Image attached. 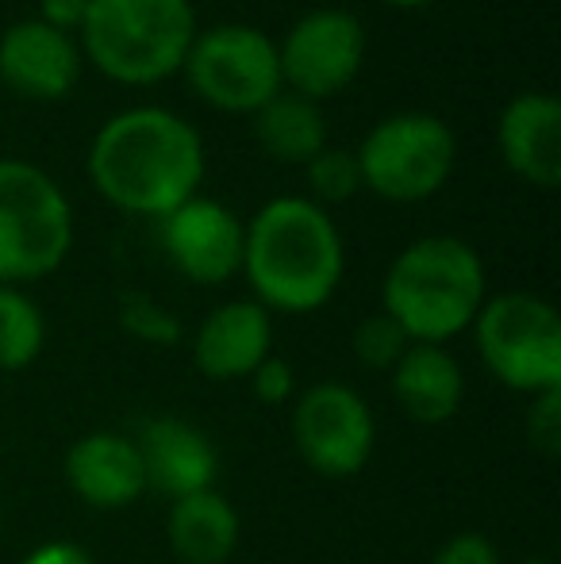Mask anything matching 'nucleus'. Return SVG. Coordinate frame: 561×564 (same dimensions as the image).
<instances>
[{"label": "nucleus", "instance_id": "nucleus-1", "mask_svg": "<svg viewBox=\"0 0 561 564\" xmlns=\"http://www.w3.org/2000/svg\"><path fill=\"white\" fill-rule=\"evenodd\" d=\"M85 173L100 200L116 212L158 224L201 196L208 154L193 119L162 105H139L100 123L89 142Z\"/></svg>", "mask_w": 561, "mask_h": 564}, {"label": "nucleus", "instance_id": "nucleus-2", "mask_svg": "<svg viewBox=\"0 0 561 564\" xmlns=\"http://www.w3.org/2000/svg\"><path fill=\"white\" fill-rule=\"evenodd\" d=\"M242 276L270 315H312L335 300L346 276V242L335 216L315 200L284 193L247 219Z\"/></svg>", "mask_w": 561, "mask_h": 564}, {"label": "nucleus", "instance_id": "nucleus-3", "mask_svg": "<svg viewBox=\"0 0 561 564\" xmlns=\"http://www.w3.org/2000/svg\"><path fill=\"white\" fill-rule=\"evenodd\" d=\"M488 296L481 253L457 235H423L389 261L381 281V312L408 341L446 346L473 327Z\"/></svg>", "mask_w": 561, "mask_h": 564}, {"label": "nucleus", "instance_id": "nucleus-4", "mask_svg": "<svg viewBox=\"0 0 561 564\" xmlns=\"http://www.w3.org/2000/svg\"><path fill=\"white\" fill-rule=\"evenodd\" d=\"M196 31L193 0H89L77 46L112 85L154 89L181 74Z\"/></svg>", "mask_w": 561, "mask_h": 564}, {"label": "nucleus", "instance_id": "nucleus-5", "mask_svg": "<svg viewBox=\"0 0 561 564\" xmlns=\"http://www.w3.org/2000/svg\"><path fill=\"white\" fill-rule=\"evenodd\" d=\"M74 250V208L62 185L28 158H0V284L54 276Z\"/></svg>", "mask_w": 561, "mask_h": 564}, {"label": "nucleus", "instance_id": "nucleus-6", "mask_svg": "<svg viewBox=\"0 0 561 564\" xmlns=\"http://www.w3.org/2000/svg\"><path fill=\"white\" fill-rule=\"evenodd\" d=\"M470 330L496 384L519 395L561 392V315L547 296L524 289L485 296Z\"/></svg>", "mask_w": 561, "mask_h": 564}, {"label": "nucleus", "instance_id": "nucleus-7", "mask_svg": "<svg viewBox=\"0 0 561 564\" xmlns=\"http://www.w3.org/2000/svg\"><path fill=\"white\" fill-rule=\"evenodd\" d=\"M362 188L389 204H423L446 188L457 165L454 127L434 112H392L377 119L354 150Z\"/></svg>", "mask_w": 561, "mask_h": 564}, {"label": "nucleus", "instance_id": "nucleus-8", "mask_svg": "<svg viewBox=\"0 0 561 564\" xmlns=\"http://www.w3.org/2000/svg\"><path fill=\"white\" fill-rule=\"evenodd\" d=\"M181 77L201 105L224 116H255L284 89L278 43L255 23H216L196 31Z\"/></svg>", "mask_w": 561, "mask_h": 564}, {"label": "nucleus", "instance_id": "nucleus-9", "mask_svg": "<svg viewBox=\"0 0 561 564\" xmlns=\"http://www.w3.org/2000/svg\"><path fill=\"white\" fill-rule=\"evenodd\" d=\"M292 446L315 476L350 480L374 460V408L343 380H315L292 400Z\"/></svg>", "mask_w": 561, "mask_h": 564}, {"label": "nucleus", "instance_id": "nucleus-10", "mask_svg": "<svg viewBox=\"0 0 561 564\" xmlns=\"http://www.w3.org/2000/svg\"><path fill=\"white\" fill-rule=\"evenodd\" d=\"M366 51V23L338 4H320L300 15L278 43L281 85L296 97L323 105L358 82Z\"/></svg>", "mask_w": 561, "mask_h": 564}, {"label": "nucleus", "instance_id": "nucleus-11", "mask_svg": "<svg viewBox=\"0 0 561 564\" xmlns=\"http://www.w3.org/2000/svg\"><path fill=\"white\" fill-rule=\"evenodd\" d=\"M242 219L212 196H193L165 219H158V238L170 265L201 289H219L242 273Z\"/></svg>", "mask_w": 561, "mask_h": 564}, {"label": "nucleus", "instance_id": "nucleus-12", "mask_svg": "<svg viewBox=\"0 0 561 564\" xmlns=\"http://www.w3.org/2000/svg\"><path fill=\"white\" fill-rule=\"evenodd\" d=\"M82 46L77 35L51 28L39 15L15 20L0 35V85L23 100L54 105L82 82Z\"/></svg>", "mask_w": 561, "mask_h": 564}, {"label": "nucleus", "instance_id": "nucleus-13", "mask_svg": "<svg viewBox=\"0 0 561 564\" xmlns=\"http://www.w3.org/2000/svg\"><path fill=\"white\" fill-rule=\"evenodd\" d=\"M136 446L147 473V491H158L173 503L193 491L216 488L219 476V453L216 442L201 431L196 423L177 415H154L139 426Z\"/></svg>", "mask_w": 561, "mask_h": 564}, {"label": "nucleus", "instance_id": "nucleus-14", "mask_svg": "<svg viewBox=\"0 0 561 564\" xmlns=\"http://www.w3.org/2000/svg\"><path fill=\"white\" fill-rule=\"evenodd\" d=\"M273 354V315L258 300L216 304L193 330V365L212 384L247 380Z\"/></svg>", "mask_w": 561, "mask_h": 564}, {"label": "nucleus", "instance_id": "nucleus-15", "mask_svg": "<svg viewBox=\"0 0 561 564\" xmlns=\"http://www.w3.org/2000/svg\"><path fill=\"white\" fill-rule=\"evenodd\" d=\"M66 484L93 511H123L147 496V473L131 434L89 431L66 449Z\"/></svg>", "mask_w": 561, "mask_h": 564}, {"label": "nucleus", "instance_id": "nucleus-16", "mask_svg": "<svg viewBox=\"0 0 561 564\" xmlns=\"http://www.w3.org/2000/svg\"><path fill=\"white\" fill-rule=\"evenodd\" d=\"M496 150L511 177L531 188L561 185V105L554 93H519L496 119Z\"/></svg>", "mask_w": 561, "mask_h": 564}, {"label": "nucleus", "instance_id": "nucleus-17", "mask_svg": "<svg viewBox=\"0 0 561 564\" xmlns=\"http://www.w3.org/2000/svg\"><path fill=\"white\" fill-rule=\"evenodd\" d=\"M392 400L412 423L442 426L465 403V369L446 346L412 341L389 369Z\"/></svg>", "mask_w": 561, "mask_h": 564}, {"label": "nucleus", "instance_id": "nucleus-18", "mask_svg": "<svg viewBox=\"0 0 561 564\" xmlns=\"http://www.w3.org/2000/svg\"><path fill=\"white\" fill-rule=\"evenodd\" d=\"M165 538L181 564H227L239 550L242 522L224 491H193L170 503Z\"/></svg>", "mask_w": 561, "mask_h": 564}, {"label": "nucleus", "instance_id": "nucleus-19", "mask_svg": "<svg viewBox=\"0 0 561 564\" xmlns=\"http://www.w3.org/2000/svg\"><path fill=\"white\" fill-rule=\"evenodd\" d=\"M255 139L273 162L300 165L304 170L323 147H327V116L315 100H304L296 93L281 89L270 105H262L255 116Z\"/></svg>", "mask_w": 561, "mask_h": 564}, {"label": "nucleus", "instance_id": "nucleus-20", "mask_svg": "<svg viewBox=\"0 0 561 564\" xmlns=\"http://www.w3.org/2000/svg\"><path fill=\"white\" fill-rule=\"evenodd\" d=\"M46 346L43 307L23 289L0 284V372H23Z\"/></svg>", "mask_w": 561, "mask_h": 564}, {"label": "nucleus", "instance_id": "nucleus-21", "mask_svg": "<svg viewBox=\"0 0 561 564\" xmlns=\"http://www.w3.org/2000/svg\"><path fill=\"white\" fill-rule=\"evenodd\" d=\"M304 185H308V200H315L320 208H327V204H346L350 196H358L362 173H358L354 150L323 147L320 154L304 165Z\"/></svg>", "mask_w": 561, "mask_h": 564}, {"label": "nucleus", "instance_id": "nucleus-22", "mask_svg": "<svg viewBox=\"0 0 561 564\" xmlns=\"http://www.w3.org/2000/svg\"><path fill=\"white\" fill-rule=\"evenodd\" d=\"M120 327L128 330L131 338L142 341V346H181L185 341V323L173 307L158 304L147 292H128L120 300Z\"/></svg>", "mask_w": 561, "mask_h": 564}, {"label": "nucleus", "instance_id": "nucleus-23", "mask_svg": "<svg viewBox=\"0 0 561 564\" xmlns=\"http://www.w3.org/2000/svg\"><path fill=\"white\" fill-rule=\"evenodd\" d=\"M350 346H354V357H358L366 369H374V372H389L392 365L400 361V354H404L412 341H408L404 330L397 327V323L389 319L385 312H374V315H366V319L354 327V338H350Z\"/></svg>", "mask_w": 561, "mask_h": 564}, {"label": "nucleus", "instance_id": "nucleus-24", "mask_svg": "<svg viewBox=\"0 0 561 564\" xmlns=\"http://www.w3.org/2000/svg\"><path fill=\"white\" fill-rule=\"evenodd\" d=\"M247 384H250V392H255V400L266 403V408H284V403L296 400V372H292V365L278 354L266 357L247 377Z\"/></svg>", "mask_w": 561, "mask_h": 564}, {"label": "nucleus", "instance_id": "nucleus-25", "mask_svg": "<svg viewBox=\"0 0 561 564\" xmlns=\"http://www.w3.org/2000/svg\"><path fill=\"white\" fill-rule=\"evenodd\" d=\"M531 411H527V442L531 449L558 457L561 453V392L531 395Z\"/></svg>", "mask_w": 561, "mask_h": 564}, {"label": "nucleus", "instance_id": "nucleus-26", "mask_svg": "<svg viewBox=\"0 0 561 564\" xmlns=\"http://www.w3.org/2000/svg\"><path fill=\"white\" fill-rule=\"evenodd\" d=\"M427 564H504V557L488 534H481V530H457V534H450L434 550V557Z\"/></svg>", "mask_w": 561, "mask_h": 564}, {"label": "nucleus", "instance_id": "nucleus-27", "mask_svg": "<svg viewBox=\"0 0 561 564\" xmlns=\"http://www.w3.org/2000/svg\"><path fill=\"white\" fill-rule=\"evenodd\" d=\"M20 564H97V561H93V553L85 550L82 542L54 538V542H43V545H35V550L23 553Z\"/></svg>", "mask_w": 561, "mask_h": 564}, {"label": "nucleus", "instance_id": "nucleus-28", "mask_svg": "<svg viewBox=\"0 0 561 564\" xmlns=\"http://www.w3.org/2000/svg\"><path fill=\"white\" fill-rule=\"evenodd\" d=\"M85 8H89V0H39V20L66 31V35H77V28L85 20Z\"/></svg>", "mask_w": 561, "mask_h": 564}, {"label": "nucleus", "instance_id": "nucleus-29", "mask_svg": "<svg viewBox=\"0 0 561 564\" xmlns=\"http://www.w3.org/2000/svg\"><path fill=\"white\" fill-rule=\"evenodd\" d=\"M381 4L400 8V12H420V8H431V4H439V0H381Z\"/></svg>", "mask_w": 561, "mask_h": 564}, {"label": "nucleus", "instance_id": "nucleus-30", "mask_svg": "<svg viewBox=\"0 0 561 564\" xmlns=\"http://www.w3.org/2000/svg\"><path fill=\"white\" fill-rule=\"evenodd\" d=\"M519 564H554V561H547V557H531V561H519Z\"/></svg>", "mask_w": 561, "mask_h": 564}, {"label": "nucleus", "instance_id": "nucleus-31", "mask_svg": "<svg viewBox=\"0 0 561 564\" xmlns=\"http://www.w3.org/2000/svg\"><path fill=\"white\" fill-rule=\"evenodd\" d=\"M323 4H338V0H323Z\"/></svg>", "mask_w": 561, "mask_h": 564}, {"label": "nucleus", "instance_id": "nucleus-32", "mask_svg": "<svg viewBox=\"0 0 561 564\" xmlns=\"http://www.w3.org/2000/svg\"><path fill=\"white\" fill-rule=\"evenodd\" d=\"M0 522H4V514H0Z\"/></svg>", "mask_w": 561, "mask_h": 564}]
</instances>
